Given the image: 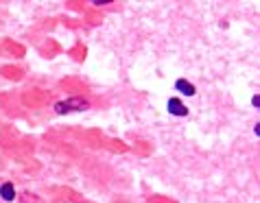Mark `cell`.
Here are the masks:
<instances>
[{
	"label": "cell",
	"mask_w": 260,
	"mask_h": 203,
	"mask_svg": "<svg viewBox=\"0 0 260 203\" xmlns=\"http://www.w3.org/2000/svg\"><path fill=\"white\" fill-rule=\"evenodd\" d=\"M88 107V100L85 98H68V100H61V103L55 105L57 114H70V112H83Z\"/></svg>",
	"instance_id": "1"
},
{
	"label": "cell",
	"mask_w": 260,
	"mask_h": 203,
	"mask_svg": "<svg viewBox=\"0 0 260 203\" xmlns=\"http://www.w3.org/2000/svg\"><path fill=\"white\" fill-rule=\"evenodd\" d=\"M166 107H169V112L173 116H188V110H186V105L179 98H171L169 103H166Z\"/></svg>",
	"instance_id": "2"
},
{
	"label": "cell",
	"mask_w": 260,
	"mask_h": 203,
	"mask_svg": "<svg viewBox=\"0 0 260 203\" xmlns=\"http://www.w3.org/2000/svg\"><path fill=\"white\" fill-rule=\"evenodd\" d=\"M175 88H177L179 92H182L184 96H194V85H192V83H188L186 79H179V81L175 83Z\"/></svg>",
	"instance_id": "3"
},
{
	"label": "cell",
	"mask_w": 260,
	"mask_h": 203,
	"mask_svg": "<svg viewBox=\"0 0 260 203\" xmlns=\"http://www.w3.org/2000/svg\"><path fill=\"white\" fill-rule=\"evenodd\" d=\"M0 197H3L5 201L16 199V188H13V184H3L0 186Z\"/></svg>",
	"instance_id": "4"
},
{
	"label": "cell",
	"mask_w": 260,
	"mask_h": 203,
	"mask_svg": "<svg viewBox=\"0 0 260 203\" xmlns=\"http://www.w3.org/2000/svg\"><path fill=\"white\" fill-rule=\"evenodd\" d=\"M251 103H254V107H260V98L254 96V98H251Z\"/></svg>",
	"instance_id": "5"
}]
</instances>
